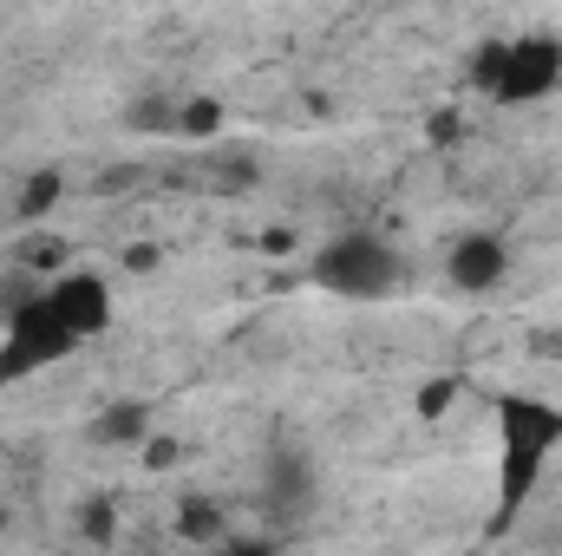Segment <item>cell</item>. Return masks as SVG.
Listing matches in <instances>:
<instances>
[{
	"mask_svg": "<svg viewBox=\"0 0 562 556\" xmlns=\"http://www.w3.org/2000/svg\"><path fill=\"white\" fill-rule=\"evenodd\" d=\"M491 413H497V511H491V537H504L524 518V504H530V491L543 478V458L562 445V407L537 400V393H497Z\"/></svg>",
	"mask_w": 562,
	"mask_h": 556,
	"instance_id": "cell-1",
	"label": "cell"
},
{
	"mask_svg": "<svg viewBox=\"0 0 562 556\" xmlns=\"http://www.w3.org/2000/svg\"><path fill=\"white\" fill-rule=\"evenodd\" d=\"M314 281L327 294H347V301H380L400 281V256L373 230H347V236H334V243L314 249Z\"/></svg>",
	"mask_w": 562,
	"mask_h": 556,
	"instance_id": "cell-2",
	"label": "cell"
},
{
	"mask_svg": "<svg viewBox=\"0 0 562 556\" xmlns=\"http://www.w3.org/2000/svg\"><path fill=\"white\" fill-rule=\"evenodd\" d=\"M72 347H79V341L59 327V314H53L46 294L20 301V308L7 314V334H0V387H13V380H26V374H40V367L66 360Z\"/></svg>",
	"mask_w": 562,
	"mask_h": 556,
	"instance_id": "cell-3",
	"label": "cell"
},
{
	"mask_svg": "<svg viewBox=\"0 0 562 556\" xmlns=\"http://www.w3.org/2000/svg\"><path fill=\"white\" fill-rule=\"evenodd\" d=\"M562 86V40L557 33H530V40H510L504 53V79H497V105H537Z\"/></svg>",
	"mask_w": 562,
	"mask_h": 556,
	"instance_id": "cell-4",
	"label": "cell"
},
{
	"mask_svg": "<svg viewBox=\"0 0 562 556\" xmlns=\"http://www.w3.org/2000/svg\"><path fill=\"white\" fill-rule=\"evenodd\" d=\"M46 301H53V314H59V327L72 341H92V334L112 327V288H105V276H92V269H66V276L46 288Z\"/></svg>",
	"mask_w": 562,
	"mask_h": 556,
	"instance_id": "cell-5",
	"label": "cell"
},
{
	"mask_svg": "<svg viewBox=\"0 0 562 556\" xmlns=\"http://www.w3.org/2000/svg\"><path fill=\"white\" fill-rule=\"evenodd\" d=\"M445 276H451V288H464V294H491L497 281L510 276V243L497 230H471V236L451 243Z\"/></svg>",
	"mask_w": 562,
	"mask_h": 556,
	"instance_id": "cell-6",
	"label": "cell"
},
{
	"mask_svg": "<svg viewBox=\"0 0 562 556\" xmlns=\"http://www.w3.org/2000/svg\"><path fill=\"white\" fill-rule=\"evenodd\" d=\"M307 504H314V465H307V452H294V445L269 452V465H262V511L276 524H294Z\"/></svg>",
	"mask_w": 562,
	"mask_h": 556,
	"instance_id": "cell-7",
	"label": "cell"
},
{
	"mask_svg": "<svg viewBox=\"0 0 562 556\" xmlns=\"http://www.w3.org/2000/svg\"><path fill=\"white\" fill-rule=\"evenodd\" d=\"M92 438L99 445H144L150 438V407L144 400H112L105 413L92 419Z\"/></svg>",
	"mask_w": 562,
	"mask_h": 556,
	"instance_id": "cell-8",
	"label": "cell"
},
{
	"mask_svg": "<svg viewBox=\"0 0 562 556\" xmlns=\"http://www.w3.org/2000/svg\"><path fill=\"white\" fill-rule=\"evenodd\" d=\"M59 197H66V177H59V170H33V177L20 184V197H13V216H20V223H46V216L59 210Z\"/></svg>",
	"mask_w": 562,
	"mask_h": 556,
	"instance_id": "cell-9",
	"label": "cell"
},
{
	"mask_svg": "<svg viewBox=\"0 0 562 556\" xmlns=\"http://www.w3.org/2000/svg\"><path fill=\"white\" fill-rule=\"evenodd\" d=\"M223 504L216 498H177V537L183 544H216L223 537Z\"/></svg>",
	"mask_w": 562,
	"mask_h": 556,
	"instance_id": "cell-10",
	"label": "cell"
},
{
	"mask_svg": "<svg viewBox=\"0 0 562 556\" xmlns=\"http://www.w3.org/2000/svg\"><path fill=\"white\" fill-rule=\"evenodd\" d=\"M66 263H72V249H66L59 236H26V243L13 249V269H20V276H59Z\"/></svg>",
	"mask_w": 562,
	"mask_h": 556,
	"instance_id": "cell-11",
	"label": "cell"
},
{
	"mask_svg": "<svg viewBox=\"0 0 562 556\" xmlns=\"http://www.w3.org/2000/svg\"><path fill=\"white\" fill-rule=\"evenodd\" d=\"M72 531L86 537V544H112V531H119V498H86L79 504V518H72Z\"/></svg>",
	"mask_w": 562,
	"mask_h": 556,
	"instance_id": "cell-12",
	"label": "cell"
},
{
	"mask_svg": "<svg viewBox=\"0 0 562 556\" xmlns=\"http://www.w3.org/2000/svg\"><path fill=\"white\" fill-rule=\"evenodd\" d=\"M216 132H223V105H216V99H183V105H177V138H216Z\"/></svg>",
	"mask_w": 562,
	"mask_h": 556,
	"instance_id": "cell-13",
	"label": "cell"
},
{
	"mask_svg": "<svg viewBox=\"0 0 562 556\" xmlns=\"http://www.w3.org/2000/svg\"><path fill=\"white\" fill-rule=\"evenodd\" d=\"M451 407H458V374H438V380H425L419 393H413V413H419L425 425H438Z\"/></svg>",
	"mask_w": 562,
	"mask_h": 556,
	"instance_id": "cell-14",
	"label": "cell"
},
{
	"mask_svg": "<svg viewBox=\"0 0 562 556\" xmlns=\"http://www.w3.org/2000/svg\"><path fill=\"white\" fill-rule=\"evenodd\" d=\"M504 53H510V40H484V46H477V59H471V86H477V92H497Z\"/></svg>",
	"mask_w": 562,
	"mask_h": 556,
	"instance_id": "cell-15",
	"label": "cell"
},
{
	"mask_svg": "<svg viewBox=\"0 0 562 556\" xmlns=\"http://www.w3.org/2000/svg\"><path fill=\"white\" fill-rule=\"evenodd\" d=\"M132 125L138 132H177V105L170 99H144L138 112H132Z\"/></svg>",
	"mask_w": 562,
	"mask_h": 556,
	"instance_id": "cell-16",
	"label": "cell"
},
{
	"mask_svg": "<svg viewBox=\"0 0 562 556\" xmlns=\"http://www.w3.org/2000/svg\"><path fill=\"white\" fill-rule=\"evenodd\" d=\"M144 465H150V471H170V465H183V438H170V432L144 438Z\"/></svg>",
	"mask_w": 562,
	"mask_h": 556,
	"instance_id": "cell-17",
	"label": "cell"
},
{
	"mask_svg": "<svg viewBox=\"0 0 562 556\" xmlns=\"http://www.w3.org/2000/svg\"><path fill=\"white\" fill-rule=\"evenodd\" d=\"M157 263H164V249H157V243H125V269H132V276H150Z\"/></svg>",
	"mask_w": 562,
	"mask_h": 556,
	"instance_id": "cell-18",
	"label": "cell"
},
{
	"mask_svg": "<svg viewBox=\"0 0 562 556\" xmlns=\"http://www.w3.org/2000/svg\"><path fill=\"white\" fill-rule=\"evenodd\" d=\"M458 132H464V119H458V112H438V119L425 125V138H431V144H451Z\"/></svg>",
	"mask_w": 562,
	"mask_h": 556,
	"instance_id": "cell-19",
	"label": "cell"
},
{
	"mask_svg": "<svg viewBox=\"0 0 562 556\" xmlns=\"http://www.w3.org/2000/svg\"><path fill=\"white\" fill-rule=\"evenodd\" d=\"M223 556H276V544H262V537H243V544H229Z\"/></svg>",
	"mask_w": 562,
	"mask_h": 556,
	"instance_id": "cell-20",
	"label": "cell"
},
{
	"mask_svg": "<svg viewBox=\"0 0 562 556\" xmlns=\"http://www.w3.org/2000/svg\"><path fill=\"white\" fill-rule=\"evenodd\" d=\"M125 184H138V170H132V164H125V170H105V177H99V190H125Z\"/></svg>",
	"mask_w": 562,
	"mask_h": 556,
	"instance_id": "cell-21",
	"label": "cell"
},
{
	"mask_svg": "<svg viewBox=\"0 0 562 556\" xmlns=\"http://www.w3.org/2000/svg\"><path fill=\"white\" fill-rule=\"evenodd\" d=\"M0 531H7V504H0Z\"/></svg>",
	"mask_w": 562,
	"mask_h": 556,
	"instance_id": "cell-22",
	"label": "cell"
}]
</instances>
